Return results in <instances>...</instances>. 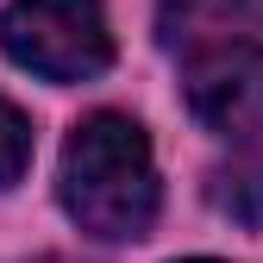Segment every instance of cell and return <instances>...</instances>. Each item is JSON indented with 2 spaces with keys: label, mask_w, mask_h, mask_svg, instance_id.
<instances>
[{
  "label": "cell",
  "mask_w": 263,
  "mask_h": 263,
  "mask_svg": "<svg viewBox=\"0 0 263 263\" xmlns=\"http://www.w3.org/2000/svg\"><path fill=\"white\" fill-rule=\"evenodd\" d=\"M57 201L88 238H107V245L151 238L163 188H157L144 125L132 113H88L63 144Z\"/></svg>",
  "instance_id": "6da1fadb"
},
{
  "label": "cell",
  "mask_w": 263,
  "mask_h": 263,
  "mask_svg": "<svg viewBox=\"0 0 263 263\" xmlns=\"http://www.w3.org/2000/svg\"><path fill=\"white\" fill-rule=\"evenodd\" d=\"M0 50L57 88L94 82L113 69L107 7L101 0H13L0 13Z\"/></svg>",
  "instance_id": "7a4b0ae2"
},
{
  "label": "cell",
  "mask_w": 263,
  "mask_h": 263,
  "mask_svg": "<svg viewBox=\"0 0 263 263\" xmlns=\"http://www.w3.org/2000/svg\"><path fill=\"white\" fill-rule=\"evenodd\" d=\"M182 94L207 132L257 138L263 132V44L238 38L232 25L182 44Z\"/></svg>",
  "instance_id": "3957f363"
},
{
  "label": "cell",
  "mask_w": 263,
  "mask_h": 263,
  "mask_svg": "<svg viewBox=\"0 0 263 263\" xmlns=\"http://www.w3.org/2000/svg\"><path fill=\"white\" fill-rule=\"evenodd\" d=\"M207 201L226 219H238V226H263V157L219 163V170L207 176Z\"/></svg>",
  "instance_id": "277c9868"
},
{
  "label": "cell",
  "mask_w": 263,
  "mask_h": 263,
  "mask_svg": "<svg viewBox=\"0 0 263 263\" xmlns=\"http://www.w3.org/2000/svg\"><path fill=\"white\" fill-rule=\"evenodd\" d=\"M25 170H31V119L13 101H0V188H13Z\"/></svg>",
  "instance_id": "5b68a950"
},
{
  "label": "cell",
  "mask_w": 263,
  "mask_h": 263,
  "mask_svg": "<svg viewBox=\"0 0 263 263\" xmlns=\"http://www.w3.org/2000/svg\"><path fill=\"white\" fill-rule=\"evenodd\" d=\"M182 263H219V257H182Z\"/></svg>",
  "instance_id": "8992f818"
},
{
  "label": "cell",
  "mask_w": 263,
  "mask_h": 263,
  "mask_svg": "<svg viewBox=\"0 0 263 263\" xmlns=\"http://www.w3.org/2000/svg\"><path fill=\"white\" fill-rule=\"evenodd\" d=\"M38 263H63V257H38Z\"/></svg>",
  "instance_id": "52a82bcc"
},
{
  "label": "cell",
  "mask_w": 263,
  "mask_h": 263,
  "mask_svg": "<svg viewBox=\"0 0 263 263\" xmlns=\"http://www.w3.org/2000/svg\"><path fill=\"white\" fill-rule=\"evenodd\" d=\"M232 7H251V0H232Z\"/></svg>",
  "instance_id": "ba28073f"
}]
</instances>
